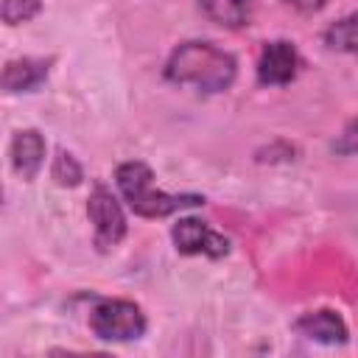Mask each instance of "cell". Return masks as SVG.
Masks as SVG:
<instances>
[{"label":"cell","instance_id":"obj_1","mask_svg":"<svg viewBox=\"0 0 358 358\" xmlns=\"http://www.w3.org/2000/svg\"><path fill=\"white\" fill-rule=\"evenodd\" d=\"M235 76H238L235 56L201 39L176 45L165 62V78L171 84H190L201 92H224L232 87Z\"/></svg>","mask_w":358,"mask_h":358},{"label":"cell","instance_id":"obj_2","mask_svg":"<svg viewBox=\"0 0 358 358\" xmlns=\"http://www.w3.org/2000/svg\"><path fill=\"white\" fill-rule=\"evenodd\" d=\"M115 185L123 196V201L143 218H165L176 210H185V207H199L204 204L201 196H193V193H165L154 185V171L140 162V159H129L123 165H117L115 171Z\"/></svg>","mask_w":358,"mask_h":358},{"label":"cell","instance_id":"obj_3","mask_svg":"<svg viewBox=\"0 0 358 358\" xmlns=\"http://www.w3.org/2000/svg\"><path fill=\"white\" fill-rule=\"evenodd\" d=\"M145 327V313L131 299H101L90 310V330L101 341H134Z\"/></svg>","mask_w":358,"mask_h":358},{"label":"cell","instance_id":"obj_4","mask_svg":"<svg viewBox=\"0 0 358 358\" xmlns=\"http://www.w3.org/2000/svg\"><path fill=\"white\" fill-rule=\"evenodd\" d=\"M87 215L92 224L95 246L101 252L115 249L126 238V215H123V210H120V204L109 187H103V185L92 187L90 199H87Z\"/></svg>","mask_w":358,"mask_h":358},{"label":"cell","instance_id":"obj_5","mask_svg":"<svg viewBox=\"0 0 358 358\" xmlns=\"http://www.w3.org/2000/svg\"><path fill=\"white\" fill-rule=\"evenodd\" d=\"M171 238L176 252L182 255H204L218 260L229 252V238H224L207 221H199V218H179L171 229Z\"/></svg>","mask_w":358,"mask_h":358},{"label":"cell","instance_id":"obj_6","mask_svg":"<svg viewBox=\"0 0 358 358\" xmlns=\"http://www.w3.org/2000/svg\"><path fill=\"white\" fill-rule=\"evenodd\" d=\"M299 73V53L294 42L274 39L266 42L260 56H257V81L263 87H282L291 84Z\"/></svg>","mask_w":358,"mask_h":358},{"label":"cell","instance_id":"obj_7","mask_svg":"<svg viewBox=\"0 0 358 358\" xmlns=\"http://www.w3.org/2000/svg\"><path fill=\"white\" fill-rule=\"evenodd\" d=\"M48 73H50V59H34V56L11 59L0 70V90L11 95L34 92L48 81Z\"/></svg>","mask_w":358,"mask_h":358},{"label":"cell","instance_id":"obj_8","mask_svg":"<svg viewBox=\"0 0 358 358\" xmlns=\"http://www.w3.org/2000/svg\"><path fill=\"white\" fill-rule=\"evenodd\" d=\"M8 157H11V168L17 176H22L25 182H34L36 173L45 165V137L36 129H20L11 137L8 145Z\"/></svg>","mask_w":358,"mask_h":358},{"label":"cell","instance_id":"obj_9","mask_svg":"<svg viewBox=\"0 0 358 358\" xmlns=\"http://www.w3.org/2000/svg\"><path fill=\"white\" fill-rule=\"evenodd\" d=\"M294 330L310 341H319V344H344L350 330L344 324V319L336 313V310H308L302 313L296 322H294Z\"/></svg>","mask_w":358,"mask_h":358},{"label":"cell","instance_id":"obj_10","mask_svg":"<svg viewBox=\"0 0 358 358\" xmlns=\"http://www.w3.org/2000/svg\"><path fill=\"white\" fill-rule=\"evenodd\" d=\"M257 0H199L201 14L224 28H241L249 25L252 14H255Z\"/></svg>","mask_w":358,"mask_h":358},{"label":"cell","instance_id":"obj_11","mask_svg":"<svg viewBox=\"0 0 358 358\" xmlns=\"http://www.w3.org/2000/svg\"><path fill=\"white\" fill-rule=\"evenodd\" d=\"M324 45H327L330 50L352 53V50H355V14H347V17L336 20V22L324 31Z\"/></svg>","mask_w":358,"mask_h":358},{"label":"cell","instance_id":"obj_12","mask_svg":"<svg viewBox=\"0 0 358 358\" xmlns=\"http://www.w3.org/2000/svg\"><path fill=\"white\" fill-rule=\"evenodd\" d=\"M50 176H53V182L62 185V187H76V185L81 182L84 171H81L78 159H76L70 151L59 148L56 157H53V165H50Z\"/></svg>","mask_w":358,"mask_h":358},{"label":"cell","instance_id":"obj_13","mask_svg":"<svg viewBox=\"0 0 358 358\" xmlns=\"http://www.w3.org/2000/svg\"><path fill=\"white\" fill-rule=\"evenodd\" d=\"M45 0H0V22L6 25H22L39 14Z\"/></svg>","mask_w":358,"mask_h":358},{"label":"cell","instance_id":"obj_14","mask_svg":"<svg viewBox=\"0 0 358 358\" xmlns=\"http://www.w3.org/2000/svg\"><path fill=\"white\" fill-rule=\"evenodd\" d=\"M291 8H296L299 14H316V11H322L330 0H285Z\"/></svg>","mask_w":358,"mask_h":358},{"label":"cell","instance_id":"obj_15","mask_svg":"<svg viewBox=\"0 0 358 358\" xmlns=\"http://www.w3.org/2000/svg\"><path fill=\"white\" fill-rule=\"evenodd\" d=\"M0 201H3V187H0Z\"/></svg>","mask_w":358,"mask_h":358}]
</instances>
